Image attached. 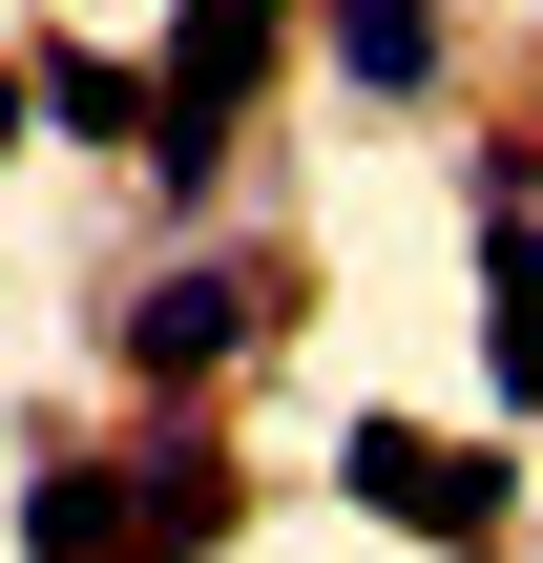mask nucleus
I'll return each instance as SVG.
<instances>
[{
    "instance_id": "obj_1",
    "label": "nucleus",
    "mask_w": 543,
    "mask_h": 563,
    "mask_svg": "<svg viewBox=\"0 0 543 563\" xmlns=\"http://www.w3.org/2000/svg\"><path fill=\"white\" fill-rule=\"evenodd\" d=\"M335 481H356L398 543H460V563H502V522H523L502 439H419V418H356V439H335Z\"/></svg>"
},
{
    "instance_id": "obj_2",
    "label": "nucleus",
    "mask_w": 543,
    "mask_h": 563,
    "mask_svg": "<svg viewBox=\"0 0 543 563\" xmlns=\"http://www.w3.org/2000/svg\"><path fill=\"white\" fill-rule=\"evenodd\" d=\"M230 522H251V481H230L209 439H167V460H105V543H126V563H209Z\"/></svg>"
},
{
    "instance_id": "obj_3",
    "label": "nucleus",
    "mask_w": 543,
    "mask_h": 563,
    "mask_svg": "<svg viewBox=\"0 0 543 563\" xmlns=\"http://www.w3.org/2000/svg\"><path fill=\"white\" fill-rule=\"evenodd\" d=\"M105 334H126V376H209V355H251V272H209V251H188V272H146Z\"/></svg>"
},
{
    "instance_id": "obj_4",
    "label": "nucleus",
    "mask_w": 543,
    "mask_h": 563,
    "mask_svg": "<svg viewBox=\"0 0 543 563\" xmlns=\"http://www.w3.org/2000/svg\"><path fill=\"white\" fill-rule=\"evenodd\" d=\"M335 84H439V0H335Z\"/></svg>"
},
{
    "instance_id": "obj_5",
    "label": "nucleus",
    "mask_w": 543,
    "mask_h": 563,
    "mask_svg": "<svg viewBox=\"0 0 543 563\" xmlns=\"http://www.w3.org/2000/svg\"><path fill=\"white\" fill-rule=\"evenodd\" d=\"M21 563H126L105 543V460H42L21 481Z\"/></svg>"
},
{
    "instance_id": "obj_6",
    "label": "nucleus",
    "mask_w": 543,
    "mask_h": 563,
    "mask_svg": "<svg viewBox=\"0 0 543 563\" xmlns=\"http://www.w3.org/2000/svg\"><path fill=\"white\" fill-rule=\"evenodd\" d=\"M21 84H42V125H84V146H126V125H146V84H126V63H84V42H63V63H21Z\"/></svg>"
},
{
    "instance_id": "obj_7",
    "label": "nucleus",
    "mask_w": 543,
    "mask_h": 563,
    "mask_svg": "<svg viewBox=\"0 0 543 563\" xmlns=\"http://www.w3.org/2000/svg\"><path fill=\"white\" fill-rule=\"evenodd\" d=\"M21 125H42V84H21V63H0V146H21Z\"/></svg>"
},
{
    "instance_id": "obj_8",
    "label": "nucleus",
    "mask_w": 543,
    "mask_h": 563,
    "mask_svg": "<svg viewBox=\"0 0 543 563\" xmlns=\"http://www.w3.org/2000/svg\"><path fill=\"white\" fill-rule=\"evenodd\" d=\"M251 21H272V0H251Z\"/></svg>"
}]
</instances>
